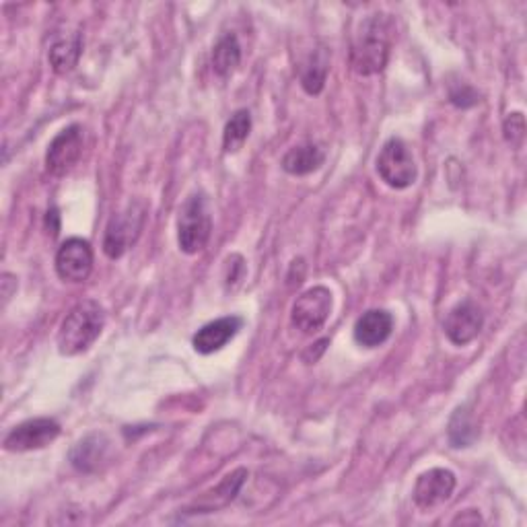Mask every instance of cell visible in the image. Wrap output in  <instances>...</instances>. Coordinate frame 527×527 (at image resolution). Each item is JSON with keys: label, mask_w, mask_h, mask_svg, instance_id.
Segmentation results:
<instances>
[{"label": "cell", "mask_w": 527, "mask_h": 527, "mask_svg": "<svg viewBox=\"0 0 527 527\" xmlns=\"http://www.w3.org/2000/svg\"><path fill=\"white\" fill-rule=\"evenodd\" d=\"M394 31V19L383 13L369 15L359 23L353 46H350V66L357 75H379L388 66L394 46Z\"/></svg>", "instance_id": "obj_1"}, {"label": "cell", "mask_w": 527, "mask_h": 527, "mask_svg": "<svg viewBox=\"0 0 527 527\" xmlns=\"http://www.w3.org/2000/svg\"><path fill=\"white\" fill-rule=\"evenodd\" d=\"M105 328V309L93 301H79L66 313V318L58 330V350L64 357H77L87 353L93 342L101 336Z\"/></svg>", "instance_id": "obj_2"}, {"label": "cell", "mask_w": 527, "mask_h": 527, "mask_svg": "<svg viewBox=\"0 0 527 527\" xmlns=\"http://www.w3.org/2000/svg\"><path fill=\"white\" fill-rule=\"evenodd\" d=\"M213 233V217H210L208 200L202 192L192 194L180 208L178 217V245L188 256L200 254Z\"/></svg>", "instance_id": "obj_3"}, {"label": "cell", "mask_w": 527, "mask_h": 527, "mask_svg": "<svg viewBox=\"0 0 527 527\" xmlns=\"http://www.w3.org/2000/svg\"><path fill=\"white\" fill-rule=\"evenodd\" d=\"M375 169L383 184H388L394 190H406L418 178V167L412 151L398 136L385 140V145L377 155Z\"/></svg>", "instance_id": "obj_4"}, {"label": "cell", "mask_w": 527, "mask_h": 527, "mask_svg": "<svg viewBox=\"0 0 527 527\" xmlns=\"http://www.w3.org/2000/svg\"><path fill=\"white\" fill-rule=\"evenodd\" d=\"M145 221H147V206L138 200L130 202L122 213L114 215L108 227H105L103 254L110 260L122 258L140 237Z\"/></svg>", "instance_id": "obj_5"}, {"label": "cell", "mask_w": 527, "mask_h": 527, "mask_svg": "<svg viewBox=\"0 0 527 527\" xmlns=\"http://www.w3.org/2000/svg\"><path fill=\"white\" fill-rule=\"evenodd\" d=\"M332 307H334V297L330 289L311 287L295 299L291 309V322L299 332L315 334L326 326Z\"/></svg>", "instance_id": "obj_6"}, {"label": "cell", "mask_w": 527, "mask_h": 527, "mask_svg": "<svg viewBox=\"0 0 527 527\" xmlns=\"http://www.w3.org/2000/svg\"><path fill=\"white\" fill-rule=\"evenodd\" d=\"M83 145H85V134L79 124H70L62 128L52 138V143L48 145L46 151L48 173L56 175V178L66 175L83 157Z\"/></svg>", "instance_id": "obj_7"}, {"label": "cell", "mask_w": 527, "mask_h": 527, "mask_svg": "<svg viewBox=\"0 0 527 527\" xmlns=\"http://www.w3.org/2000/svg\"><path fill=\"white\" fill-rule=\"evenodd\" d=\"M93 248L87 239L70 237L56 252V272L64 283H85L93 272Z\"/></svg>", "instance_id": "obj_8"}, {"label": "cell", "mask_w": 527, "mask_h": 527, "mask_svg": "<svg viewBox=\"0 0 527 527\" xmlns=\"http://www.w3.org/2000/svg\"><path fill=\"white\" fill-rule=\"evenodd\" d=\"M60 431L62 429L58 425V420H54V418H48V416L29 418V420H25V423L17 425L5 437V449L13 451V453L44 449L60 437Z\"/></svg>", "instance_id": "obj_9"}, {"label": "cell", "mask_w": 527, "mask_h": 527, "mask_svg": "<svg viewBox=\"0 0 527 527\" xmlns=\"http://www.w3.org/2000/svg\"><path fill=\"white\" fill-rule=\"evenodd\" d=\"M484 328V313L478 303L464 299L455 305L443 322V332L455 346H468Z\"/></svg>", "instance_id": "obj_10"}, {"label": "cell", "mask_w": 527, "mask_h": 527, "mask_svg": "<svg viewBox=\"0 0 527 527\" xmlns=\"http://www.w3.org/2000/svg\"><path fill=\"white\" fill-rule=\"evenodd\" d=\"M458 478L447 468H433L416 478L412 499L418 509H433L451 499Z\"/></svg>", "instance_id": "obj_11"}, {"label": "cell", "mask_w": 527, "mask_h": 527, "mask_svg": "<svg viewBox=\"0 0 527 527\" xmlns=\"http://www.w3.org/2000/svg\"><path fill=\"white\" fill-rule=\"evenodd\" d=\"M243 328V320L239 315H225V318H219L215 322H208L206 326H202L194 338H192V346L196 353L200 355H213L219 353L221 348H225Z\"/></svg>", "instance_id": "obj_12"}, {"label": "cell", "mask_w": 527, "mask_h": 527, "mask_svg": "<svg viewBox=\"0 0 527 527\" xmlns=\"http://www.w3.org/2000/svg\"><path fill=\"white\" fill-rule=\"evenodd\" d=\"M110 449L112 443L108 435L91 433L70 449V464L85 474L99 472L110 460Z\"/></svg>", "instance_id": "obj_13"}, {"label": "cell", "mask_w": 527, "mask_h": 527, "mask_svg": "<svg viewBox=\"0 0 527 527\" xmlns=\"http://www.w3.org/2000/svg\"><path fill=\"white\" fill-rule=\"evenodd\" d=\"M394 332V315L385 309L365 311L355 324V340L363 348H377L388 342Z\"/></svg>", "instance_id": "obj_14"}, {"label": "cell", "mask_w": 527, "mask_h": 527, "mask_svg": "<svg viewBox=\"0 0 527 527\" xmlns=\"http://www.w3.org/2000/svg\"><path fill=\"white\" fill-rule=\"evenodd\" d=\"M245 480H248V470H235L231 472L229 476L223 478V482L208 490V493H204V497L200 501H196V505L192 509H188V513H213V511H219L221 507L229 505L237 495L239 490L243 488Z\"/></svg>", "instance_id": "obj_15"}, {"label": "cell", "mask_w": 527, "mask_h": 527, "mask_svg": "<svg viewBox=\"0 0 527 527\" xmlns=\"http://www.w3.org/2000/svg\"><path fill=\"white\" fill-rule=\"evenodd\" d=\"M81 56H83V33L81 31L56 40L48 50V60L56 75H68L70 70H75Z\"/></svg>", "instance_id": "obj_16"}, {"label": "cell", "mask_w": 527, "mask_h": 527, "mask_svg": "<svg viewBox=\"0 0 527 527\" xmlns=\"http://www.w3.org/2000/svg\"><path fill=\"white\" fill-rule=\"evenodd\" d=\"M324 161H326L324 151L318 145L307 143L293 147L283 157V161H280V165H283V169L291 175H309L313 171H318L324 165Z\"/></svg>", "instance_id": "obj_17"}, {"label": "cell", "mask_w": 527, "mask_h": 527, "mask_svg": "<svg viewBox=\"0 0 527 527\" xmlns=\"http://www.w3.org/2000/svg\"><path fill=\"white\" fill-rule=\"evenodd\" d=\"M447 435H449L451 447H455V449H466V447H472L476 443L480 431H478V425L474 420V414L468 406L455 408V412L449 418Z\"/></svg>", "instance_id": "obj_18"}, {"label": "cell", "mask_w": 527, "mask_h": 527, "mask_svg": "<svg viewBox=\"0 0 527 527\" xmlns=\"http://www.w3.org/2000/svg\"><path fill=\"white\" fill-rule=\"evenodd\" d=\"M241 64V46L235 33H225L213 48V70L219 77L233 75Z\"/></svg>", "instance_id": "obj_19"}, {"label": "cell", "mask_w": 527, "mask_h": 527, "mask_svg": "<svg viewBox=\"0 0 527 527\" xmlns=\"http://www.w3.org/2000/svg\"><path fill=\"white\" fill-rule=\"evenodd\" d=\"M330 70V58L326 50H318L311 54L309 62L305 64L301 73V87L307 95H320L324 91L326 79Z\"/></svg>", "instance_id": "obj_20"}, {"label": "cell", "mask_w": 527, "mask_h": 527, "mask_svg": "<svg viewBox=\"0 0 527 527\" xmlns=\"http://www.w3.org/2000/svg\"><path fill=\"white\" fill-rule=\"evenodd\" d=\"M252 132V114L248 110H237L225 126L223 132V149L225 153H237L243 149L245 140L250 138Z\"/></svg>", "instance_id": "obj_21"}, {"label": "cell", "mask_w": 527, "mask_h": 527, "mask_svg": "<svg viewBox=\"0 0 527 527\" xmlns=\"http://www.w3.org/2000/svg\"><path fill=\"white\" fill-rule=\"evenodd\" d=\"M503 132H505V138L507 143H511L513 147H519L523 143V136H525V120H523V114L515 112V114H509L503 122Z\"/></svg>", "instance_id": "obj_22"}, {"label": "cell", "mask_w": 527, "mask_h": 527, "mask_svg": "<svg viewBox=\"0 0 527 527\" xmlns=\"http://www.w3.org/2000/svg\"><path fill=\"white\" fill-rule=\"evenodd\" d=\"M449 99H451L453 105H458V108H472V105H476L480 101L478 93L472 87H468V85H462L458 89H451Z\"/></svg>", "instance_id": "obj_23"}, {"label": "cell", "mask_w": 527, "mask_h": 527, "mask_svg": "<svg viewBox=\"0 0 527 527\" xmlns=\"http://www.w3.org/2000/svg\"><path fill=\"white\" fill-rule=\"evenodd\" d=\"M46 227L52 231V235H54V237L58 235V229H60V219H58V210H56V208L48 210V217H46Z\"/></svg>", "instance_id": "obj_24"}, {"label": "cell", "mask_w": 527, "mask_h": 527, "mask_svg": "<svg viewBox=\"0 0 527 527\" xmlns=\"http://www.w3.org/2000/svg\"><path fill=\"white\" fill-rule=\"evenodd\" d=\"M480 521H482V517L474 509H470L466 515H458L453 519V523H480Z\"/></svg>", "instance_id": "obj_25"}]
</instances>
